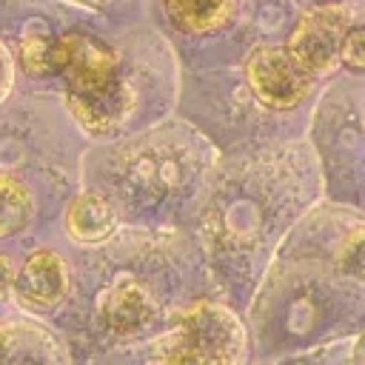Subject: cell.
<instances>
[{
  "mask_svg": "<svg viewBox=\"0 0 365 365\" xmlns=\"http://www.w3.org/2000/svg\"><path fill=\"white\" fill-rule=\"evenodd\" d=\"M248 354L245 325L214 299L185 308L157 345L160 365H242Z\"/></svg>",
  "mask_w": 365,
  "mask_h": 365,
  "instance_id": "1",
  "label": "cell"
},
{
  "mask_svg": "<svg viewBox=\"0 0 365 365\" xmlns=\"http://www.w3.org/2000/svg\"><path fill=\"white\" fill-rule=\"evenodd\" d=\"M348 31H351V14L345 6L336 3L314 6L299 17L297 29L288 37L285 51L305 74L322 77L339 68V48Z\"/></svg>",
  "mask_w": 365,
  "mask_h": 365,
  "instance_id": "2",
  "label": "cell"
},
{
  "mask_svg": "<svg viewBox=\"0 0 365 365\" xmlns=\"http://www.w3.org/2000/svg\"><path fill=\"white\" fill-rule=\"evenodd\" d=\"M245 80L254 97L277 111L297 108L308 97L314 83V77L305 74L279 46H259L245 63Z\"/></svg>",
  "mask_w": 365,
  "mask_h": 365,
  "instance_id": "3",
  "label": "cell"
},
{
  "mask_svg": "<svg viewBox=\"0 0 365 365\" xmlns=\"http://www.w3.org/2000/svg\"><path fill=\"white\" fill-rule=\"evenodd\" d=\"M54 74L63 77L66 91H88L108 86L123 74L120 57L106 43L88 34L54 37Z\"/></svg>",
  "mask_w": 365,
  "mask_h": 365,
  "instance_id": "4",
  "label": "cell"
},
{
  "mask_svg": "<svg viewBox=\"0 0 365 365\" xmlns=\"http://www.w3.org/2000/svg\"><path fill=\"white\" fill-rule=\"evenodd\" d=\"M66 106L74 123L94 137H106L120 131L137 106V91L125 74L111 80L108 86L88 91H66Z\"/></svg>",
  "mask_w": 365,
  "mask_h": 365,
  "instance_id": "5",
  "label": "cell"
},
{
  "mask_svg": "<svg viewBox=\"0 0 365 365\" xmlns=\"http://www.w3.org/2000/svg\"><path fill=\"white\" fill-rule=\"evenodd\" d=\"M71 291L68 262L54 248H37L26 257L14 277V294L34 311H51Z\"/></svg>",
  "mask_w": 365,
  "mask_h": 365,
  "instance_id": "6",
  "label": "cell"
},
{
  "mask_svg": "<svg viewBox=\"0 0 365 365\" xmlns=\"http://www.w3.org/2000/svg\"><path fill=\"white\" fill-rule=\"evenodd\" d=\"M154 311L157 305L151 291L131 274H120L97 299L100 322L117 336H131L143 331L154 319Z\"/></svg>",
  "mask_w": 365,
  "mask_h": 365,
  "instance_id": "7",
  "label": "cell"
},
{
  "mask_svg": "<svg viewBox=\"0 0 365 365\" xmlns=\"http://www.w3.org/2000/svg\"><path fill=\"white\" fill-rule=\"evenodd\" d=\"M117 228L114 205L100 194H80L66 211V231L77 242H103Z\"/></svg>",
  "mask_w": 365,
  "mask_h": 365,
  "instance_id": "8",
  "label": "cell"
},
{
  "mask_svg": "<svg viewBox=\"0 0 365 365\" xmlns=\"http://www.w3.org/2000/svg\"><path fill=\"white\" fill-rule=\"evenodd\" d=\"M171 23L188 34H211L234 20L237 0H165Z\"/></svg>",
  "mask_w": 365,
  "mask_h": 365,
  "instance_id": "9",
  "label": "cell"
},
{
  "mask_svg": "<svg viewBox=\"0 0 365 365\" xmlns=\"http://www.w3.org/2000/svg\"><path fill=\"white\" fill-rule=\"evenodd\" d=\"M34 217V197L20 180L0 174V237H14L29 228Z\"/></svg>",
  "mask_w": 365,
  "mask_h": 365,
  "instance_id": "10",
  "label": "cell"
},
{
  "mask_svg": "<svg viewBox=\"0 0 365 365\" xmlns=\"http://www.w3.org/2000/svg\"><path fill=\"white\" fill-rule=\"evenodd\" d=\"M20 57L29 74H54V37H48L46 31H29L23 37Z\"/></svg>",
  "mask_w": 365,
  "mask_h": 365,
  "instance_id": "11",
  "label": "cell"
},
{
  "mask_svg": "<svg viewBox=\"0 0 365 365\" xmlns=\"http://www.w3.org/2000/svg\"><path fill=\"white\" fill-rule=\"evenodd\" d=\"M339 265L348 277L365 279V228H359L348 237V242L339 251Z\"/></svg>",
  "mask_w": 365,
  "mask_h": 365,
  "instance_id": "12",
  "label": "cell"
},
{
  "mask_svg": "<svg viewBox=\"0 0 365 365\" xmlns=\"http://www.w3.org/2000/svg\"><path fill=\"white\" fill-rule=\"evenodd\" d=\"M339 63L354 71H365V26H351L339 48Z\"/></svg>",
  "mask_w": 365,
  "mask_h": 365,
  "instance_id": "13",
  "label": "cell"
},
{
  "mask_svg": "<svg viewBox=\"0 0 365 365\" xmlns=\"http://www.w3.org/2000/svg\"><path fill=\"white\" fill-rule=\"evenodd\" d=\"M11 86H14V60H11L9 48H6L3 40H0V103L9 97Z\"/></svg>",
  "mask_w": 365,
  "mask_h": 365,
  "instance_id": "14",
  "label": "cell"
},
{
  "mask_svg": "<svg viewBox=\"0 0 365 365\" xmlns=\"http://www.w3.org/2000/svg\"><path fill=\"white\" fill-rule=\"evenodd\" d=\"M14 277H17L14 262L6 254H0V302L14 291Z\"/></svg>",
  "mask_w": 365,
  "mask_h": 365,
  "instance_id": "15",
  "label": "cell"
},
{
  "mask_svg": "<svg viewBox=\"0 0 365 365\" xmlns=\"http://www.w3.org/2000/svg\"><path fill=\"white\" fill-rule=\"evenodd\" d=\"M20 342V328L11 325H0V362H6L14 351V345Z\"/></svg>",
  "mask_w": 365,
  "mask_h": 365,
  "instance_id": "16",
  "label": "cell"
},
{
  "mask_svg": "<svg viewBox=\"0 0 365 365\" xmlns=\"http://www.w3.org/2000/svg\"><path fill=\"white\" fill-rule=\"evenodd\" d=\"M34 365H43V362H34Z\"/></svg>",
  "mask_w": 365,
  "mask_h": 365,
  "instance_id": "17",
  "label": "cell"
}]
</instances>
